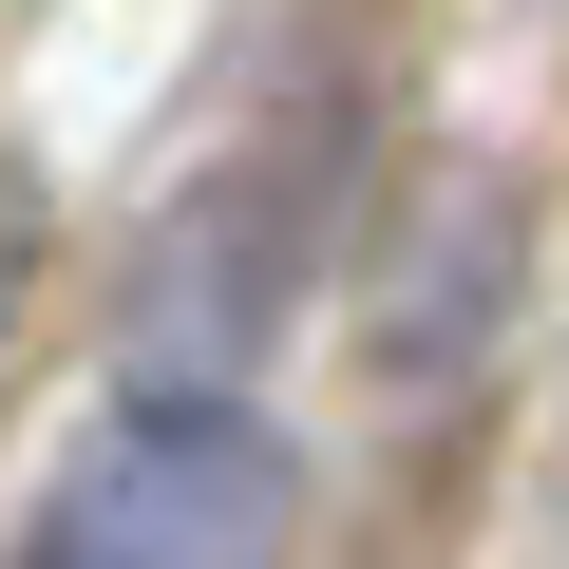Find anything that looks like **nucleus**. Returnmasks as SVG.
<instances>
[{"label":"nucleus","instance_id":"f257e3e1","mask_svg":"<svg viewBox=\"0 0 569 569\" xmlns=\"http://www.w3.org/2000/svg\"><path fill=\"white\" fill-rule=\"evenodd\" d=\"M305 531V456L228 380H114L77 475L20 512V569H284Z\"/></svg>","mask_w":569,"mask_h":569}]
</instances>
